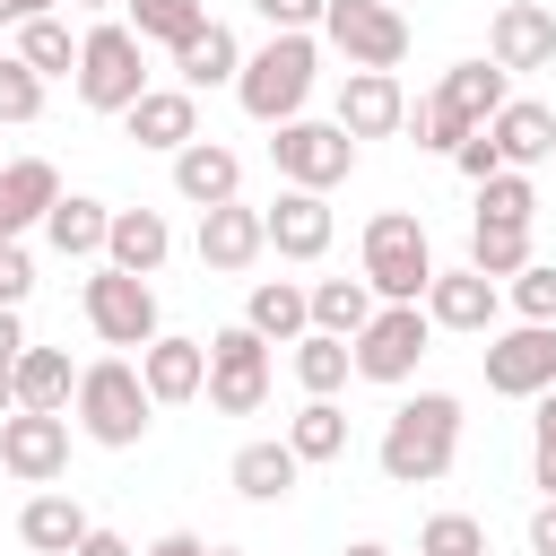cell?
Masks as SVG:
<instances>
[{
	"mask_svg": "<svg viewBox=\"0 0 556 556\" xmlns=\"http://www.w3.org/2000/svg\"><path fill=\"white\" fill-rule=\"evenodd\" d=\"M330 122H339L348 139H391V130H408V87H400V70H348Z\"/></svg>",
	"mask_w": 556,
	"mask_h": 556,
	"instance_id": "cell-15",
	"label": "cell"
},
{
	"mask_svg": "<svg viewBox=\"0 0 556 556\" xmlns=\"http://www.w3.org/2000/svg\"><path fill=\"white\" fill-rule=\"evenodd\" d=\"M78 313H87V330L104 339V348H148L165 321H156V287L148 278H130V269H113V261H96V278L78 287Z\"/></svg>",
	"mask_w": 556,
	"mask_h": 556,
	"instance_id": "cell-7",
	"label": "cell"
},
{
	"mask_svg": "<svg viewBox=\"0 0 556 556\" xmlns=\"http://www.w3.org/2000/svg\"><path fill=\"white\" fill-rule=\"evenodd\" d=\"M17 408V365H0V417Z\"/></svg>",
	"mask_w": 556,
	"mask_h": 556,
	"instance_id": "cell-48",
	"label": "cell"
},
{
	"mask_svg": "<svg viewBox=\"0 0 556 556\" xmlns=\"http://www.w3.org/2000/svg\"><path fill=\"white\" fill-rule=\"evenodd\" d=\"M0 26H17V0H0Z\"/></svg>",
	"mask_w": 556,
	"mask_h": 556,
	"instance_id": "cell-51",
	"label": "cell"
},
{
	"mask_svg": "<svg viewBox=\"0 0 556 556\" xmlns=\"http://www.w3.org/2000/svg\"><path fill=\"white\" fill-rule=\"evenodd\" d=\"M17 61H26L35 78H78V35H70V17H26V26H17Z\"/></svg>",
	"mask_w": 556,
	"mask_h": 556,
	"instance_id": "cell-32",
	"label": "cell"
},
{
	"mask_svg": "<svg viewBox=\"0 0 556 556\" xmlns=\"http://www.w3.org/2000/svg\"><path fill=\"white\" fill-rule=\"evenodd\" d=\"M261 235H269V252H278V261H321V252H330V235H339L330 191H287V182H278V200L261 208Z\"/></svg>",
	"mask_w": 556,
	"mask_h": 556,
	"instance_id": "cell-14",
	"label": "cell"
},
{
	"mask_svg": "<svg viewBox=\"0 0 556 556\" xmlns=\"http://www.w3.org/2000/svg\"><path fill=\"white\" fill-rule=\"evenodd\" d=\"M78 556H139V547H130V539H122V530H104V521H96V530H87V547H78Z\"/></svg>",
	"mask_w": 556,
	"mask_h": 556,
	"instance_id": "cell-47",
	"label": "cell"
},
{
	"mask_svg": "<svg viewBox=\"0 0 556 556\" xmlns=\"http://www.w3.org/2000/svg\"><path fill=\"white\" fill-rule=\"evenodd\" d=\"M0 200H9L17 235H26V226H43V217L61 208V174H52L43 156H17V165H0Z\"/></svg>",
	"mask_w": 556,
	"mask_h": 556,
	"instance_id": "cell-31",
	"label": "cell"
},
{
	"mask_svg": "<svg viewBox=\"0 0 556 556\" xmlns=\"http://www.w3.org/2000/svg\"><path fill=\"white\" fill-rule=\"evenodd\" d=\"M122 130H130L139 148H165V156H182V148L200 139V96H191V87H148V96L122 113Z\"/></svg>",
	"mask_w": 556,
	"mask_h": 556,
	"instance_id": "cell-18",
	"label": "cell"
},
{
	"mask_svg": "<svg viewBox=\"0 0 556 556\" xmlns=\"http://www.w3.org/2000/svg\"><path fill=\"white\" fill-rule=\"evenodd\" d=\"M70 87H78L87 113H113V122H122V113L148 96V43H139L122 17L87 26V35H78V78H70Z\"/></svg>",
	"mask_w": 556,
	"mask_h": 556,
	"instance_id": "cell-4",
	"label": "cell"
},
{
	"mask_svg": "<svg viewBox=\"0 0 556 556\" xmlns=\"http://www.w3.org/2000/svg\"><path fill=\"white\" fill-rule=\"evenodd\" d=\"M469 269L478 278H521L530 269V226H486V217H469Z\"/></svg>",
	"mask_w": 556,
	"mask_h": 556,
	"instance_id": "cell-33",
	"label": "cell"
},
{
	"mask_svg": "<svg viewBox=\"0 0 556 556\" xmlns=\"http://www.w3.org/2000/svg\"><path fill=\"white\" fill-rule=\"evenodd\" d=\"M374 460H382L391 486H434V478H452V460H460V400H452V391L400 400V408L382 417Z\"/></svg>",
	"mask_w": 556,
	"mask_h": 556,
	"instance_id": "cell-1",
	"label": "cell"
},
{
	"mask_svg": "<svg viewBox=\"0 0 556 556\" xmlns=\"http://www.w3.org/2000/svg\"><path fill=\"white\" fill-rule=\"evenodd\" d=\"M478 217H486V226H530V217H539V182L504 165L495 182H478Z\"/></svg>",
	"mask_w": 556,
	"mask_h": 556,
	"instance_id": "cell-36",
	"label": "cell"
},
{
	"mask_svg": "<svg viewBox=\"0 0 556 556\" xmlns=\"http://www.w3.org/2000/svg\"><path fill=\"white\" fill-rule=\"evenodd\" d=\"M261 400H269V339L252 321L208 330V408L217 417H252Z\"/></svg>",
	"mask_w": 556,
	"mask_h": 556,
	"instance_id": "cell-9",
	"label": "cell"
},
{
	"mask_svg": "<svg viewBox=\"0 0 556 556\" xmlns=\"http://www.w3.org/2000/svg\"><path fill=\"white\" fill-rule=\"evenodd\" d=\"M261 252H269V235H261V208H243V200H226V208H200V269L235 278V269H252Z\"/></svg>",
	"mask_w": 556,
	"mask_h": 556,
	"instance_id": "cell-19",
	"label": "cell"
},
{
	"mask_svg": "<svg viewBox=\"0 0 556 556\" xmlns=\"http://www.w3.org/2000/svg\"><path fill=\"white\" fill-rule=\"evenodd\" d=\"M174 191H182L191 208H226V200H243V156H235L226 139H191V148L174 156Z\"/></svg>",
	"mask_w": 556,
	"mask_h": 556,
	"instance_id": "cell-20",
	"label": "cell"
},
{
	"mask_svg": "<svg viewBox=\"0 0 556 556\" xmlns=\"http://www.w3.org/2000/svg\"><path fill=\"white\" fill-rule=\"evenodd\" d=\"M495 304H504V287L478 278L469 261L460 269H434V287H426V321L434 330H460V339H486L495 330Z\"/></svg>",
	"mask_w": 556,
	"mask_h": 556,
	"instance_id": "cell-17",
	"label": "cell"
},
{
	"mask_svg": "<svg viewBox=\"0 0 556 556\" xmlns=\"http://www.w3.org/2000/svg\"><path fill=\"white\" fill-rule=\"evenodd\" d=\"M530 486L556 495V391L530 400Z\"/></svg>",
	"mask_w": 556,
	"mask_h": 556,
	"instance_id": "cell-38",
	"label": "cell"
},
{
	"mask_svg": "<svg viewBox=\"0 0 556 556\" xmlns=\"http://www.w3.org/2000/svg\"><path fill=\"white\" fill-rule=\"evenodd\" d=\"M348 348H356V374H365V382L400 391V382H417V365H426V348H434V321H426V304H382Z\"/></svg>",
	"mask_w": 556,
	"mask_h": 556,
	"instance_id": "cell-8",
	"label": "cell"
},
{
	"mask_svg": "<svg viewBox=\"0 0 556 556\" xmlns=\"http://www.w3.org/2000/svg\"><path fill=\"white\" fill-rule=\"evenodd\" d=\"M452 165H460L469 182H495V174H504V148H495V130H469V139L452 148Z\"/></svg>",
	"mask_w": 556,
	"mask_h": 556,
	"instance_id": "cell-42",
	"label": "cell"
},
{
	"mask_svg": "<svg viewBox=\"0 0 556 556\" xmlns=\"http://www.w3.org/2000/svg\"><path fill=\"white\" fill-rule=\"evenodd\" d=\"M486 61H495L504 78H521V70H556V9H539V0H504V9L486 17Z\"/></svg>",
	"mask_w": 556,
	"mask_h": 556,
	"instance_id": "cell-13",
	"label": "cell"
},
{
	"mask_svg": "<svg viewBox=\"0 0 556 556\" xmlns=\"http://www.w3.org/2000/svg\"><path fill=\"white\" fill-rule=\"evenodd\" d=\"M321 35L348 70H400L408 61V9H382V0H330Z\"/></svg>",
	"mask_w": 556,
	"mask_h": 556,
	"instance_id": "cell-10",
	"label": "cell"
},
{
	"mask_svg": "<svg viewBox=\"0 0 556 556\" xmlns=\"http://www.w3.org/2000/svg\"><path fill=\"white\" fill-rule=\"evenodd\" d=\"M139 556H208V539H200V530H165V539H148Z\"/></svg>",
	"mask_w": 556,
	"mask_h": 556,
	"instance_id": "cell-46",
	"label": "cell"
},
{
	"mask_svg": "<svg viewBox=\"0 0 556 556\" xmlns=\"http://www.w3.org/2000/svg\"><path fill=\"white\" fill-rule=\"evenodd\" d=\"M287 443H295L304 469H313V460H339V452H348V408H339V400H304V408L287 417Z\"/></svg>",
	"mask_w": 556,
	"mask_h": 556,
	"instance_id": "cell-35",
	"label": "cell"
},
{
	"mask_svg": "<svg viewBox=\"0 0 556 556\" xmlns=\"http://www.w3.org/2000/svg\"><path fill=\"white\" fill-rule=\"evenodd\" d=\"M313 78H321V43L313 35H269L261 52H243V78H235V104L252 113V122H295L304 113V96H313Z\"/></svg>",
	"mask_w": 556,
	"mask_h": 556,
	"instance_id": "cell-2",
	"label": "cell"
},
{
	"mask_svg": "<svg viewBox=\"0 0 556 556\" xmlns=\"http://www.w3.org/2000/svg\"><path fill=\"white\" fill-rule=\"evenodd\" d=\"M104 235H113V200L96 191H61V208L43 217V243L61 261H104Z\"/></svg>",
	"mask_w": 556,
	"mask_h": 556,
	"instance_id": "cell-23",
	"label": "cell"
},
{
	"mask_svg": "<svg viewBox=\"0 0 556 556\" xmlns=\"http://www.w3.org/2000/svg\"><path fill=\"white\" fill-rule=\"evenodd\" d=\"M70 400H78V374H70V356H61V348H26V356H17V408L70 417Z\"/></svg>",
	"mask_w": 556,
	"mask_h": 556,
	"instance_id": "cell-29",
	"label": "cell"
},
{
	"mask_svg": "<svg viewBox=\"0 0 556 556\" xmlns=\"http://www.w3.org/2000/svg\"><path fill=\"white\" fill-rule=\"evenodd\" d=\"M165 252H174V226H165L156 208H113V235H104V261H113V269L156 278V269H165Z\"/></svg>",
	"mask_w": 556,
	"mask_h": 556,
	"instance_id": "cell-24",
	"label": "cell"
},
{
	"mask_svg": "<svg viewBox=\"0 0 556 556\" xmlns=\"http://www.w3.org/2000/svg\"><path fill=\"white\" fill-rule=\"evenodd\" d=\"M382 9H408V0H382Z\"/></svg>",
	"mask_w": 556,
	"mask_h": 556,
	"instance_id": "cell-54",
	"label": "cell"
},
{
	"mask_svg": "<svg viewBox=\"0 0 556 556\" xmlns=\"http://www.w3.org/2000/svg\"><path fill=\"white\" fill-rule=\"evenodd\" d=\"M122 26H130L139 43H165V52H182V43L208 26V0H122Z\"/></svg>",
	"mask_w": 556,
	"mask_h": 556,
	"instance_id": "cell-30",
	"label": "cell"
},
{
	"mask_svg": "<svg viewBox=\"0 0 556 556\" xmlns=\"http://www.w3.org/2000/svg\"><path fill=\"white\" fill-rule=\"evenodd\" d=\"M269 165H278L287 191H339V182L356 174V139H348L339 122L295 113V122H278V139H269Z\"/></svg>",
	"mask_w": 556,
	"mask_h": 556,
	"instance_id": "cell-6",
	"label": "cell"
},
{
	"mask_svg": "<svg viewBox=\"0 0 556 556\" xmlns=\"http://www.w3.org/2000/svg\"><path fill=\"white\" fill-rule=\"evenodd\" d=\"M35 339H26V321H17V304H0V365H17Z\"/></svg>",
	"mask_w": 556,
	"mask_h": 556,
	"instance_id": "cell-44",
	"label": "cell"
},
{
	"mask_svg": "<svg viewBox=\"0 0 556 556\" xmlns=\"http://www.w3.org/2000/svg\"><path fill=\"white\" fill-rule=\"evenodd\" d=\"M235 78H243V43H235V26H217V17H208V26L174 52V87H191V96H200V87H235Z\"/></svg>",
	"mask_w": 556,
	"mask_h": 556,
	"instance_id": "cell-26",
	"label": "cell"
},
{
	"mask_svg": "<svg viewBox=\"0 0 556 556\" xmlns=\"http://www.w3.org/2000/svg\"><path fill=\"white\" fill-rule=\"evenodd\" d=\"M26 287H35V261H26V243H0V304H26Z\"/></svg>",
	"mask_w": 556,
	"mask_h": 556,
	"instance_id": "cell-43",
	"label": "cell"
},
{
	"mask_svg": "<svg viewBox=\"0 0 556 556\" xmlns=\"http://www.w3.org/2000/svg\"><path fill=\"white\" fill-rule=\"evenodd\" d=\"M486 391H495V400H539V391H556V321L486 330Z\"/></svg>",
	"mask_w": 556,
	"mask_h": 556,
	"instance_id": "cell-11",
	"label": "cell"
},
{
	"mask_svg": "<svg viewBox=\"0 0 556 556\" xmlns=\"http://www.w3.org/2000/svg\"><path fill=\"white\" fill-rule=\"evenodd\" d=\"M530 556H556V495H539L530 513Z\"/></svg>",
	"mask_w": 556,
	"mask_h": 556,
	"instance_id": "cell-45",
	"label": "cell"
},
{
	"mask_svg": "<svg viewBox=\"0 0 556 556\" xmlns=\"http://www.w3.org/2000/svg\"><path fill=\"white\" fill-rule=\"evenodd\" d=\"M339 556H391V547H382V539H356V547H339Z\"/></svg>",
	"mask_w": 556,
	"mask_h": 556,
	"instance_id": "cell-50",
	"label": "cell"
},
{
	"mask_svg": "<svg viewBox=\"0 0 556 556\" xmlns=\"http://www.w3.org/2000/svg\"><path fill=\"white\" fill-rule=\"evenodd\" d=\"M365 287H374L382 304H426V287H434V243H426V217H417V208L365 217Z\"/></svg>",
	"mask_w": 556,
	"mask_h": 556,
	"instance_id": "cell-5",
	"label": "cell"
},
{
	"mask_svg": "<svg viewBox=\"0 0 556 556\" xmlns=\"http://www.w3.org/2000/svg\"><path fill=\"white\" fill-rule=\"evenodd\" d=\"M348 374H356V348H348V339H330V330H304V339H295V382H304V400H330Z\"/></svg>",
	"mask_w": 556,
	"mask_h": 556,
	"instance_id": "cell-34",
	"label": "cell"
},
{
	"mask_svg": "<svg viewBox=\"0 0 556 556\" xmlns=\"http://www.w3.org/2000/svg\"><path fill=\"white\" fill-rule=\"evenodd\" d=\"M0 469L26 478V486H52V478L70 469V417L9 408V417H0Z\"/></svg>",
	"mask_w": 556,
	"mask_h": 556,
	"instance_id": "cell-12",
	"label": "cell"
},
{
	"mask_svg": "<svg viewBox=\"0 0 556 556\" xmlns=\"http://www.w3.org/2000/svg\"><path fill=\"white\" fill-rule=\"evenodd\" d=\"M504 295L521 321H556V261H530L521 278H504Z\"/></svg>",
	"mask_w": 556,
	"mask_h": 556,
	"instance_id": "cell-40",
	"label": "cell"
},
{
	"mask_svg": "<svg viewBox=\"0 0 556 556\" xmlns=\"http://www.w3.org/2000/svg\"><path fill=\"white\" fill-rule=\"evenodd\" d=\"M70 9H122V0H70Z\"/></svg>",
	"mask_w": 556,
	"mask_h": 556,
	"instance_id": "cell-52",
	"label": "cell"
},
{
	"mask_svg": "<svg viewBox=\"0 0 556 556\" xmlns=\"http://www.w3.org/2000/svg\"><path fill=\"white\" fill-rule=\"evenodd\" d=\"M243 321H252V330H261V339H269V348H278V339H287V348H295V339H304V330H313V295H304V287H295V278H261V287H252V295H243Z\"/></svg>",
	"mask_w": 556,
	"mask_h": 556,
	"instance_id": "cell-27",
	"label": "cell"
},
{
	"mask_svg": "<svg viewBox=\"0 0 556 556\" xmlns=\"http://www.w3.org/2000/svg\"><path fill=\"white\" fill-rule=\"evenodd\" d=\"M252 17H261L269 35H313V26L330 17V0H252Z\"/></svg>",
	"mask_w": 556,
	"mask_h": 556,
	"instance_id": "cell-41",
	"label": "cell"
},
{
	"mask_svg": "<svg viewBox=\"0 0 556 556\" xmlns=\"http://www.w3.org/2000/svg\"><path fill=\"white\" fill-rule=\"evenodd\" d=\"M148 382H139V365L130 356H96V365H78V400H70V417H78V434L87 443H104V452H130L139 434H148Z\"/></svg>",
	"mask_w": 556,
	"mask_h": 556,
	"instance_id": "cell-3",
	"label": "cell"
},
{
	"mask_svg": "<svg viewBox=\"0 0 556 556\" xmlns=\"http://www.w3.org/2000/svg\"><path fill=\"white\" fill-rule=\"evenodd\" d=\"M226 478H235V495H243V504H287V495H295V478H304V460H295V443H287V434H261V443H243V452L226 460Z\"/></svg>",
	"mask_w": 556,
	"mask_h": 556,
	"instance_id": "cell-21",
	"label": "cell"
},
{
	"mask_svg": "<svg viewBox=\"0 0 556 556\" xmlns=\"http://www.w3.org/2000/svg\"><path fill=\"white\" fill-rule=\"evenodd\" d=\"M417 556H486V530H478V513H434V521L417 530Z\"/></svg>",
	"mask_w": 556,
	"mask_h": 556,
	"instance_id": "cell-37",
	"label": "cell"
},
{
	"mask_svg": "<svg viewBox=\"0 0 556 556\" xmlns=\"http://www.w3.org/2000/svg\"><path fill=\"white\" fill-rule=\"evenodd\" d=\"M208 556H243V547H208Z\"/></svg>",
	"mask_w": 556,
	"mask_h": 556,
	"instance_id": "cell-53",
	"label": "cell"
},
{
	"mask_svg": "<svg viewBox=\"0 0 556 556\" xmlns=\"http://www.w3.org/2000/svg\"><path fill=\"white\" fill-rule=\"evenodd\" d=\"M486 130H495V148H504V165H513V174H530V165H547V156H556V113H547L539 96H513Z\"/></svg>",
	"mask_w": 556,
	"mask_h": 556,
	"instance_id": "cell-25",
	"label": "cell"
},
{
	"mask_svg": "<svg viewBox=\"0 0 556 556\" xmlns=\"http://www.w3.org/2000/svg\"><path fill=\"white\" fill-rule=\"evenodd\" d=\"M304 295H313V330H330V339H356V330L382 313V295L365 287V269H356V278H313Z\"/></svg>",
	"mask_w": 556,
	"mask_h": 556,
	"instance_id": "cell-28",
	"label": "cell"
},
{
	"mask_svg": "<svg viewBox=\"0 0 556 556\" xmlns=\"http://www.w3.org/2000/svg\"><path fill=\"white\" fill-rule=\"evenodd\" d=\"M0 243H26V235H17V217H9V200H0Z\"/></svg>",
	"mask_w": 556,
	"mask_h": 556,
	"instance_id": "cell-49",
	"label": "cell"
},
{
	"mask_svg": "<svg viewBox=\"0 0 556 556\" xmlns=\"http://www.w3.org/2000/svg\"><path fill=\"white\" fill-rule=\"evenodd\" d=\"M87 504L78 495H61V486H43V495H26V513H17V539L35 547V556H78L87 547Z\"/></svg>",
	"mask_w": 556,
	"mask_h": 556,
	"instance_id": "cell-22",
	"label": "cell"
},
{
	"mask_svg": "<svg viewBox=\"0 0 556 556\" xmlns=\"http://www.w3.org/2000/svg\"><path fill=\"white\" fill-rule=\"evenodd\" d=\"M35 113H43V78L17 52H0V122H35Z\"/></svg>",
	"mask_w": 556,
	"mask_h": 556,
	"instance_id": "cell-39",
	"label": "cell"
},
{
	"mask_svg": "<svg viewBox=\"0 0 556 556\" xmlns=\"http://www.w3.org/2000/svg\"><path fill=\"white\" fill-rule=\"evenodd\" d=\"M139 382H148V400H156V408H182V400H200V391H208V339L156 330V339L139 348Z\"/></svg>",
	"mask_w": 556,
	"mask_h": 556,
	"instance_id": "cell-16",
	"label": "cell"
}]
</instances>
